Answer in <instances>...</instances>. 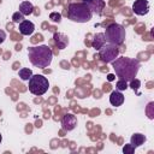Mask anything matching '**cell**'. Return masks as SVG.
<instances>
[{
	"label": "cell",
	"instance_id": "cell-1",
	"mask_svg": "<svg viewBox=\"0 0 154 154\" xmlns=\"http://www.w3.org/2000/svg\"><path fill=\"white\" fill-rule=\"evenodd\" d=\"M112 66H113V70L116 71L117 77L126 82H130L131 79H134L137 76V72L140 70L138 60L128 58V57L116 58L112 61Z\"/></svg>",
	"mask_w": 154,
	"mask_h": 154
},
{
	"label": "cell",
	"instance_id": "cell-2",
	"mask_svg": "<svg viewBox=\"0 0 154 154\" xmlns=\"http://www.w3.org/2000/svg\"><path fill=\"white\" fill-rule=\"evenodd\" d=\"M28 58L35 67L45 69L51 65L53 59V52L46 45L34 46L28 48Z\"/></svg>",
	"mask_w": 154,
	"mask_h": 154
},
{
	"label": "cell",
	"instance_id": "cell-3",
	"mask_svg": "<svg viewBox=\"0 0 154 154\" xmlns=\"http://www.w3.org/2000/svg\"><path fill=\"white\" fill-rule=\"evenodd\" d=\"M69 19L76 23H87L93 17V11L87 2H72L67 7Z\"/></svg>",
	"mask_w": 154,
	"mask_h": 154
},
{
	"label": "cell",
	"instance_id": "cell-4",
	"mask_svg": "<svg viewBox=\"0 0 154 154\" xmlns=\"http://www.w3.org/2000/svg\"><path fill=\"white\" fill-rule=\"evenodd\" d=\"M125 35L126 34H125L124 26L118 23H111L103 32L106 42L111 45H116V46H120L124 42Z\"/></svg>",
	"mask_w": 154,
	"mask_h": 154
},
{
	"label": "cell",
	"instance_id": "cell-5",
	"mask_svg": "<svg viewBox=\"0 0 154 154\" xmlns=\"http://www.w3.org/2000/svg\"><path fill=\"white\" fill-rule=\"evenodd\" d=\"M49 87L48 79L43 75H32L29 79V91L34 95H43Z\"/></svg>",
	"mask_w": 154,
	"mask_h": 154
},
{
	"label": "cell",
	"instance_id": "cell-6",
	"mask_svg": "<svg viewBox=\"0 0 154 154\" xmlns=\"http://www.w3.org/2000/svg\"><path fill=\"white\" fill-rule=\"evenodd\" d=\"M100 53H99V57L101 59V61L108 64V63H112L116 58H118L119 55V49H118V46L116 45H111V43H105L100 49Z\"/></svg>",
	"mask_w": 154,
	"mask_h": 154
},
{
	"label": "cell",
	"instance_id": "cell-7",
	"mask_svg": "<svg viewBox=\"0 0 154 154\" xmlns=\"http://www.w3.org/2000/svg\"><path fill=\"white\" fill-rule=\"evenodd\" d=\"M132 11L138 16H144L149 12V2L148 0H135L132 4Z\"/></svg>",
	"mask_w": 154,
	"mask_h": 154
},
{
	"label": "cell",
	"instance_id": "cell-8",
	"mask_svg": "<svg viewBox=\"0 0 154 154\" xmlns=\"http://www.w3.org/2000/svg\"><path fill=\"white\" fill-rule=\"evenodd\" d=\"M61 125L65 131H71L77 126V118L72 113H67L61 119Z\"/></svg>",
	"mask_w": 154,
	"mask_h": 154
},
{
	"label": "cell",
	"instance_id": "cell-9",
	"mask_svg": "<svg viewBox=\"0 0 154 154\" xmlns=\"http://www.w3.org/2000/svg\"><path fill=\"white\" fill-rule=\"evenodd\" d=\"M53 38H54V42H55V46L59 48V49H64L67 47L69 45V37L63 34V32H55L53 35Z\"/></svg>",
	"mask_w": 154,
	"mask_h": 154
},
{
	"label": "cell",
	"instance_id": "cell-10",
	"mask_svg": "<svg viewBox=\"0 0 154 154\" xmlns=\"http://www.w3.org/2000/svg\"><path fill=\"white\" fill-rule=\"evenodd\" d=\"M34 30H35V25H34L32 22L24 19L23 22L19 23V32H20L22 35L29 36V35H31V34L34 32Z\"/></svg>",
	"mask_w": 154,
	"mask_h": 154
},
{
	"label": "cell",
	"instance_id": "cell-11",
	"mask_svg": "<svg viewBox=\"0 0 154 154\" xmlns=\"http://www.w3.org/2000/svg\"><path fill=\"white\" fill-rule=\"evenodd\" d=\"M83 2H87L89 7L91 8L93 12H96L97 14L102 13V10L105 7V1L103 0H83Z\"/></svg>",
	"mask_w": 154,
	"mask_h": 154
},
{
	"label": "cell",
	"instance_id": "cell-12",
	"mask_svg": "<svg viewBox=\"0 0 154 154\" xmlns=\"http://www.w3.org/2000/svg\"><path fill=\"white\" fill-rule=\"evenodd\" d=\"M109 102H111L112 106L118 107V106L123 105V102H124V95L119 90H114L109 95Z\"/></svg>",
	"mask_w": 154,
	"mask_h": 154
},
{
	"label": "cell",
	"instance_id": "cell-13",
	"mask_svg": "<svg viewBox=\"0 0 154 154\" xmlns=\"http://www.w3.org/2000/svg\"><path fill=\"white\" fill-rule=\"evenodd\" d=\"M105 43H106V40H105V36H103V32H97V34L94 35V38H93V42H91L93 48L100 49Z\"/></svg>",
	"mask_w": 154,
	"mask_h": 154
},
{
	"label": "cell",
	"instance_id": "cell-14",
	"mask_svg": "<svg viewBox=\"0 0 154 154\" xmlns=\"http://www.w3.org/2000/svg\"><path fill=\"white\" fill-rule=\"evenodd\" d=\"M34 11V5L30 1H22L19 5V12L24 16H29Z\"/></svg>",
	"mask_w": 154,
	"mask_h": 154
},
{
	"label": "cell",
	"instance_id": "cell-15",
	"mask_svg": "<svg viewBox=\"0 0 154 154\" xmlns=\"http://www.w3.org/2000/svg\"><path fill=\"white\" fill-rule=\"evenodd\" d=\"M144 142H146V136L142 135V134H134L130 138V144L134 146L135 148L142 146Z\"/></svg>",
	"mask_w": 154,
	"mask_h": 154
},
{
	"label": "cell",
	"instance_id": "cell-16",
	"mask_svg": "<svg viewBox=\"0 0 154 154\" xmlns=\"http://www.w3.org/2000/svg\"><path fill=\"white\" fill-rule=\"evenodd\" d=\"M18 76H19L23 81H29V79H30V77L32 76V71H31L30 69L23 67V69H20V70H19Z\"/></svg>",
	"mask_w": 154,
	"mask_h": 154
},
{
	"label": "cell",
	"instance_id": "cell-17",
	"mask_svg": "<svg viewBox=\"0 0 154 154\" xmlns=\"http://www.w3.org/2000/svg\"><path fill=\"white\" fill-rule=\"evenodd\" d=\"M116 88H117V90H119V91L126 90V89H128V82H126V81H123V79H119V81L117 82V84H116Z\"/></svg>",
	"mask_w": 154,
	"mask_h": 154
},
{
	"label": "cell",
	"instance_id": "cell-18",
	"mask_svg": "<svg viewBox=\"0 0 154 154\" xmlns=\"http://www.w3.org/2000/svg\"><path fill=\"white\" fill-rule=\"evenodd\" d=\"M12 20H13L14 23H20V22L24 20V14H22L20 12H16V13H13V16H12Z\"/></svg>",
	"mask_w": 154,
	"mask_h": 154
},
{
	"label": "cell",
	"instance_id": "cell-19",
	"mask_svg": "<svg viewBox=\"0 0 154 154\" xmlns=\"http://www.w3.org/2000/svg\"><path fill=\"white\" fill-rule=\"evenodd\" d=\"M140 85H141V82H140L138 79L134 78V79H131V81H130V87H131V89H132V90H136V91H137V89L140 88ZM137 94H140V93L137 91Z\"/></svg>",
	"mask_w": 154,
	"mask_h": 154
},
{
	"label": "cell",
	"instance_id": "cell-20",
	"mask_svg": "<svg viewBox=\"0 0 154 154\" xmlns=\"http://www.w3.org/2000/svg\"><path fill=\"white\" fill-rule=\"evenodd\" d=\"M135 152V147L131 146V144H125L123 147V153L124 154H132Z\"/></svg>",
	"mask_w": 154,
	"mask_h": 154
},
{
	"label": "cell",
	"instance_id": "cell-21",
	"mask_svg": "<svg viewBox=\"0 0 154 154\" xmlns=\"http://www.w3.org/2000/svg\"><path fill=\"white\" fill-rule=\"evenodd\" d=\"M49 18H51L52 20H54V22H60L61 16H60V13H58V12H52V13L49 14Z\"/></svg>",
	"mask_w": 154,
	"mask_h": 154
},
{
	"label": "cell",
	"instance_id": "cell-22",
	"mask_svg": "<svg viewBox=\"0 0 154 154\" xmlns=\"http://www.w3.org/2000/svg\"><path fill=\"white\" fill-rule=\"evenodd\" d=\"M6 40V32L4 31V30H1L0 29V45L1 43H4V41Z\"/></svg>",
	"mask_w": 154,
	"mask_h": 154
},
{
	"label": "cell",
	"instance_id": "cell-23",
	"mask_svg": "<svg viewBox=\"0 0 154 154\" xmlns=\"http://www.w3.org/2000/svg\"><path fill=\"white\" fill-rule=\"evenodd\" d=\"M107 79H108V81H113V79H114V75H112V73H109V75L107 76Z\"/></svg>",
	"mask_w": 154,
	"mask_h": 154
},
{
	"label": "cell",
	"instance_id": "cell-24",
	"mask_svg": "<svg viewBox=\"0 0 154 154\" xmlns=\"http://www.w3.org/2000/svg\"><path fill=\"white\" fill-rule=\"evenodd\" d=\"M1 141H2V136H1V134H0V143H1Z\"/></svg>",
	"mask_w": 154,
	"mask_h": 154
}]
</instances>
